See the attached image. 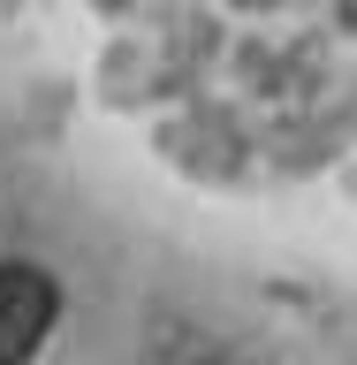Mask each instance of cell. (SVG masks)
Returning a JSON list of instances; mask_svg holds the SVG:
<instances>
[{"label": "cell", "instance_id": "6da1fadb", "mask_svg": "<svg viewBox=\"0 0 357 365\" xmlns=\"http://www.w3.org/2000/svg\"><path fill=\"white\" fill-rule=\"evenodd\" d=\"M53 319H61L53 274L8 259V267H0V365H31V358H38V342L53 335Z\"/></svg>", "mask_w": 357, "mask_h": 365}]
</instances>
